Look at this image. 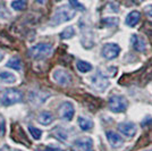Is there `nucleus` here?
<instances>
[{"mask_svg":"<svg viewBox=\"0 0 152 151\" xmlns=\"http://www.w3.org/2000/svg\"><path fill=\"white\" fill-rule=\"evenodd\" d=\"M118 130L119 132L125 135L126 138H133L135 135V133L137 132V127L134 123H131V122H125V123H121L118 125Z\"/></svg>","mask_w":152,"mask_h":151,"instance_id":"9d476101","label":"nucleus"},{"mask_svg":"<svg viewBox=\"0 0 152 151\" xmlns=\"http://www.w3.org/2000/svg\"><path fill=\"white\" fill-rule=\"evenodd\" d=\"M7 66L10 68L15 69V70H20L22 69V63L19 60L18 57H13L9 59V62L7 63Z\"/></svg>","mask_w":152,"mask_h":151,"instance_id":"6ab92c4d","label":"nucleus"},{"mask_svg":"<svg viewBox=\"0 0 152 151\" xmlns=\"http://www.w3.org/2000/svg\"><path fill=\"white\" fill-rule=\"evenodd\" d=\"M38 120L39 123L42 124L43 126H48L55 120V117H53V115L50 111H42V113L39 114Z\"/></svg>","mask_w":152,"mask_h":151,"instance_id":"4468645a","label":"nucleus"},{"mask_svg":"<svg viewBox=\"0 0 152 151\" xmlns=\"http://www.w3.org/2000/svg\"><path fill=\"white\" fill-rule=\"evenodd\" d=\"M121 47L117 43H106L101 49V55L107 60H113L119 56Z\"/></svg>","mask_w":152,"mask_h":151,"instance_id":"6e6552de","label":"nucleus"},{"mask_svg":"<svg viewBox=\"0 0 152 151\" xmlns=\"http://www.w3.org/2000/svg\"><path fill=\"white\" fill-rule=\"evenodd\" d=\"M45 151H63L61 149H58V148H53V147H49V148H47Z\"/></svg>","mask_w":152,"mask_h":151,"instance_id":"c756f323","label":"nucleus"},{"mask_svg":"<svg viewBox=\"0 0 152 151\" xmlns=\"http://www.w3.org/2000/svg\"><path fill=\"white\" fill-rule=\"evenodd\" d=\"M66 151H72V150H66Z\"/></svg>","mask_w":152,"mask_h":151,"instance_id":"72a5a7b5","label":"nucleus"},{"mask_svg":"<svg viewBox=\"0 0 152 151\" xmlns=\"http://www.w3.org/2000/svg\"><path fill=\"white\" fill-rule=\"evenodd\" d=\"M28 131L31 133V135L33 136V139H35V140H40L41 136H42V132L37 128V127H33V126H28Z\"/></svg>","mask_w":152,"mask_h":151,"instance_id":"b1692460","label":"nucleus"},{"mask_svg":"<svg viewBox=\"0 0 152 151\" xmlns=\"http://www.w3.org/2000/svg\"><path fill=\"white\" fill-rule=\"evenodd\" d=\"M108 107L113 113H124L128 108V100L124 95H111L108 100Z\"/></svg>","mask_w":152,"mask_h":151,"instance_id":"20e7f679","label":"nucleus"},{"mask_svg":"<svg viewBox=\"0 0 152 151\" xmlns=\"http://www.w3.org/2000/svg\"><path fill=\"white\" fill-rule=\"evenodd\" d=\"M37 151H42V150H37Z\"/></svg>","mask_w":152,"mask_h":151,"instance_id":"f704fd0d","label":"nucleus"},{"mask_svg":"<svg viewBox=\"0 0 152 151\" xmlns=\"http://www.w3.org/2000/svg\"><path fill=\"white\" fill-rule=\"evenodd\" d=\"M52 78L56 83H58L59 85H63V86H67L70 85L72 83V75H70L69 72H67L66 69L64 68H57L52 72Z\"/></svg>","mask_w":152,"mask_h":151,"instance_id":"39448f33","label":"nucleus"},{"mask_svg":"<svg viewBox=\"0 0 152 151\" xmlns=\"http://www.w3.org/2000/svg\"><path fill=\"white\" fill-rule=\"evenodd\" d=\"M75 15H76V10L73 7L66 6V5L60 6L58 7L57 9H56V12L52 15L50 24L52 26L60 25L63 23H66V22H68L70 19H73L75 17Z\"/></svg>","mask_w":152,"mask_h":151,"instance_id":"f257e3e1","label":"nucleus"},{"mask_svg":"<svg viewBox=\"0 0 152 151\" xmlns=\"http://www.w3.org/2000/svg\"><path fill=\"white\" fill-rule=\"evenodd\" d=\"M75 35V30L73 26H68L67 29H65L61 33H60V38L63 40H68V39L73 38Z\"/></svg>","mask_w":152,"mask_h":151,"instance_id":"aec40b11","label":"nucleus"},{"mask_svg":"<svg viewBox=\"0 0 152 151\" xmlns=\"http://www.w3.org/2000/svg\"><path fill=\"white\" fill-rule=\"evenodd\" d=\"M13 151H22V150H13Z\"/></svg>","mask_w":152,"mask_h":151,"instance_id":"473e14b6","label":"nucleus"},{"mask_svg":"<svg viewBox=\"0 0 152 151\" xmlns=\"http://www.w3.org/2000/svg\"><path fill=\"white\" fill-rule=\"evenodd\" d=\"M37 2H38V4H41V5H43V4L45 2V0H37Z\"/></svg>","mask_w":152,"mask_h":151,"instance_id":"7c9ffc66","label":"nucleus"},{"mask_svg":"<svg viewBox=\"0 0 152 151\" xmlns=\"http://www.w3.org/2000/svg\"><path fill=\"white\" fill-rule=\"evenodd\" d=\"M74 147L78 151H94L93 140L89 136H82L74 141Z\"/></svg>","mask_w":152,"mask_h":151,"instance_id":"1a4fd4ad","label":"nucleus"},{"mask_svg":"<svg viewBox=\"0 0 152 151\" xmlns=\"http://www.w3.org/2000/svg\"><path fill=\"white\" fill-rule=\"evenodd\" d=\"M69 4L70 6L73 7L75 10H84V6H83L82 4L78 1V0H69Z\"/></svg>","mask_w":152,"mask_h":151,"instance_id":"bb28decb","label":"nucleus"},{"mask_svg":"<svg viewBox=\"0 0 152 151\" xmlns=\"http://www.w3.org/2000/svg\"><path fill=\"white\" fill-rule=\"evenodd\" d=\"M10 17V13L9 10L7 9V7L4 4H0V18L7 19Z\"/></svg>","mask_w":152,"mask_h":151,"instance_id":"393cba45","label":"nucleus"},{"mask_svg":"<svg viewBox=\"0 0 152 151\" xmlns=\"http://www.w3.org/2000/svg\"><path fill=\"white\" fill-rule=\"evenodd\" d=\"M58 115L61 119L66 122H70L73 119L74 115H75V108L74 105L70 101H65L60 105V107L58 108Z\"/></svg>","mask_w":152,"mask_h":151,"instance_id":"423d86ee","label":"nucleus"},{"mask_svg":"<svg viewBox=\"0 0 152 151\" xmlns=\"http://www.w3.org/2000/svg\"><path fill=\"white\" fill-rule=\"evenodd\" d=\"M144 13L152 18V5H148V6L144 7Z\"/></svg>","mask_w":152,"mask_h":151,"instance_id":"c85d7f7f","label":"nucleus"},{"mask_svg":"<svg viewBox=\"0 0 152 151\" xmlns=\"http://www.w3.org/2000/svg\"><path fill=\"white\" fill-rule=\"evenodd\" d=\"M4 57H5V55H4V54H2L1 51H0V62H1L2 59H4Z\"/></svg>","mask_w":152,"mask_h":151,"instance_id":"2f4dec72","label":"nucleus"},{"mask_svg":"<svg viewBox=\"0 0 152 151\" xmlns=\"http://www.w3.org/2000/svg\"><path fill=\"white\" fill-rule=\"evenodd\" d=\"M5 130H6V126H5V119L0 116V135H4V134H5Z\"/></svg>","mask_w":152,"mask_h":151,"instance_id":"cd10ccee","label":"nucleus"},{"mask_svg":"<svg viewBox=\"0 0 152 151\" xmlns=\"http://www.w3.org/2000/svg\"><path fill=\"white\" fill-rule=\"evenodd\" d=\"M23 100V93L17 89H8L4 92V95L0 99V105L9 107L15 103H18Z\"/></svg>","mask_w":152,"mask_h":151,"instance_id":"f03ea898","label":"nucleus"},{"mask_svg":"<svg viewBox=\"0 0 152 151\" xmlns=\"http://www.w3.org/2000/svg\"><path fill=\"white\" fill-rule=\"evenodd\" d=\"M106 136L109 142V144L111 145L113 148L117 149V148H121V145L124 144V140L121 138L118 133L114 132V131H107L106 132Z\"/></svg>","mask_w":152,"mask_h":151,"instance_id":"9b49d317","label":"nucleus"},{"mask_svg":"<svg viewBox=\"0 0 152 151\" xmlns=\"http://www.w3.org/2000/svg\"><path fill=\"white\" fill-rule=\"evenodd\" d=\"M119 19L117 17H107V18L102 19V24L107 27H113V26L118 25Z\"/></svg>","mask_w":152,"mask_h":151,"instance_id":"412c9836","label":"nucleus"},{"mask_svg":"<svg viewBox=\"0 0 152 151\" xmlns=\"http://www.w3.org/2000/svg\"><path fill=\"white\" fill-rule=\"evenodd\" d=\"M12 8L15 10H24L26 8V1L25 0H15L12 2Z\"/></svg>","mask_w":152,"mask_h":151,"instance_id":"4be33fe9","label":"nucleus"},{"mask_svg":"<svg viewBox=\"0 0 152 151\" xmlns=\"http://www.w3.org/2000/svg\"><path fill=\"white\" fill-rule=\"evenodd\" d=\"M148 151H152V150H148Z\"/></svg>","mask_w":152,"mask_h":151,"instance_id":"c9c22d12","label":"nucleus"},{"mask_svg":"<svg viewBox=\"0 0 152 151\" xmlns=\"http://www.w3.org/2000/svg\"><path fill=\"white\" fill-rule=\"evenodd\" d=\"M53 47L51 43H38L28 50V56L33 59H43L45 57L50 56Z\"/></svg>","mask_w":152,"mask_h":151,"instance_id":"7ed1b4c3","label":"nucleus"},{"mask_svg":"<svg viewBox=\"0 0 152 151\" xmlns=\"http://www.w3.org/2000/svg\"><path fill=\"white\" fill-rule=\"evenodd\" d=\"M131 40H132V45L135 51L144 52L146 50V42L142 37H140L137 34H133Z\"/></svg>","mask_w":152,"mask_h":151,"instance_id":"f8f14e48","label":"nucleus"},{"mask_svg":"<svg viewBox=\"0 0 152 151\" xmlns=\"http://www.w3.org/2000/svg\"><path fill=\"white\" fill-rule=\"evenodd\" d=\"M0 82L7 83V84H13V83L16 82V76L14 75L13 73L7 72V70L0 72Z\"/></svg>","mask_w":152,"mask_h":151,"instance_id":"2eb2a0df","label":"nucleus"},{"mask_svg":"<svg viewBox=\"0 0 152 151\" xmlns=\"http://www.w3.org/2000/svg\"><path fill=\"white\" fill-rule=\"evenodd\" d=\"M41 97L48 98L49 95H48V93H43V92H31V93H30V101L34 102L35 105L42 103V102L45 101V99H41Z\"/></svg>","mask_w":152,"mask_h":151,"instance_id":"f3484780","label":"nucleus"},{"mask_svg":"<svg viewBox=\"0 0 152 151\" xmlns=\"http://www.w3.org/2000/svg\"><path fill=\"white\" fill-rule=\"evenodd\" d=\"M140 19H141V14H140V12L133 10V12H131V13L126 16L125 23H126L129 27H134V26L140 22Z\"/></svg>","mask_w":152,"mask_h":151,"instance_id":"ddd939ff","label":"nucleus"},{"mask_svg":"<svg viewBox=\"0 0 152 151\" xmlns=\"http://www.w3.org/2000/svg\"><path fill=\"white\" fill-rule=\"evenodd\" d=\"M91 83L92 86L99 91V92H103L109 86V80L106 75H103L101 72H96L94 75L91 77Z\"/></svg>","mask_w":152,"mask_h":151,"instance_id":"0eeeda50","label":"nucleus"},{"mask_svg":"<svg viewBox=\"0 0 152 151\" xmlns=\"http://www.w3.org/2000/svg\"><path fill=\"white\" fill-rule=\"evenodd\" d=\"M78 126L81 127V130L82 131H90V130H92V127H93V122L89 118H85V117H78Z\"/></svg>","mask_w":152,"mask_h":151,"instance_id":"dca6fc26","label":"nucleus"},{"mask_svg":"<svg viewBox=\"0 0 152 151\" xmlns=\"http://www.w3.org/2000/svg\"><path fill=\"white\" fill-rule=\"evenodd\" d=\"M55 132H57L56 133V136H57L59 140H61V141H65V140L68 139V134L66 132V130H64L61 127H56V128H55Z\"/></svg>","mask_w":152,"mask_h":151,"instance_id":"5701e85b","label":"nucleus"},{"mask_svg":"<svg viewBox=\"0 0 152 151\" xmlns=\"http://www.w3.org/2000/svg\"><path fill=\"white\" fill-rule=\"evenodd\" d=\"M76 67H77L80 73H89L92 69V65L88 62H84V60H77Z\"/></svg>","mask_w":152,"mask_h":151,"instance_id":"a211bd4d","label":"nucleus"},{"mask_svg":"<svg viewBox=\"0 0 152 151\" xmlns=\"http://www.w3.org/2000/svg\"><path fill=\"white\" fill-rule=\"evenodd\" d=\"M152 78V67L150 66L149 68H146V70L143 74V77H141V81H143V83H146L148 81H150Z\"/></svg>","mask_w":152,"mask_h":151,"instance_id":"a878e982","label":"nucleus"}]
</instances>
